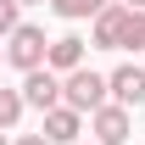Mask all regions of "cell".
Masks as SVG:
<instances>
[{
  "label": "cell",
  "mask_w": 145,
  "mask_h": 145,
  "mask_svg": "<svg viewBox=\"0 0 145 145\" xmlns=\"http://www.w3.org/2000/svg\"><path fill=\"white\" fill-rule=\"evenodd\" d=\"M106 101H112L106 72H95V67H72V72H61V106H72V112H84V117H89V112L106 106Z\"/></svg>",
  "instance_id": "cell-1"
},
{
  "label": "cell",
  "mask_w": 145,
  "mask_h": 145,
  "mask_svg": "<svg viewBox=\"0 0 145 145\" xmlns=\"http://www.w3.org/2000/svg\"><path fill=\"white\" fill-rule=\"evenodd\" d=\"M45 50H50V39H45V28H34V22H17V28L6 34V61L17 72L45 67Z\"/></svg>",
  "instance_id": "cell-2"
},
{
  "label": "cell",
  "mask_w": 145,
  "mask_h": 145,
  "mask_svg": "<svg viewBox=\"0 0 145 145\" xmlns=\"http://www.w3.org/2000/svg\"><path fill=\"white\" fill-rule=\"evenodd\" d=\"M89 134H95V145H128V140H134V112L117 106V101L95 106L89 112Z\"/></svg>",
  "instance_id": "cell-3"
},
{
  "label": "cell",
  "mask_w": 145,
  "mask_h": 145,
  "mask_svg": "<svg viewBox=\"0 0 145 145\" xmlns=\"http://www.w3.org/2000/svg\"><path fill=\"white\" fill-rule=\"evenodd\" d=\"M22 106H39V112L61 106V72H50V67L22 72Z\"/></svg>",
  "instance_id": "cell-4"
},
{
  "label": "cell",
  "mask_w": 145,
  "mask_h": 145,
  "mask_svg": "<svg viewBox=\"0 0 145 145\" xmlns=\"http://www.w3.org/2000/svg\"><path fill=\"white\" fill-rule=\"evenodd\" d=\"M89 22H95L89 39L101 45V50H123V28H128V6H123V0H112L106 11H95Z\"/></svg>",
  "instance_id": "cell-5"
},
{
  "label": "cell",
  "mask_w": 145,
  "mask_h": 145,
  "mask_svg": "<svg viewBox=\"0 0 145 145\" xmlns=\"http://www.w3.org/2000/svg\"><path fill=\"white\" fill-rule=\"evenodd\" d=\"M106 89H112V101H117V106H140L145 101V67H134V61H128V67H117V72H106Z\"/></svg>",
  "instance_id": "cell-6"
},
{
  "label": "cell",
  "mask_w": 145,
  "mask_h": 145,
  "mask_svg": "<svg viewBox=\"0 0 145 145\" xmlns=\"http://www.w3.org/2000/svg\"><path fill=\"white\" fill-rule=\"evenodd\" d=\"M39 134H45L50 145H78V134H84V112H72V106H50Z\"/></svg>",
  "instance_id": "cell-7"
},
{
  "label": "cell",
  "mask_w": 145,
  "mask_h": 145,
  "mask_svg": "<svg viewBox=\"0 0 145 145\" xmlns=\"http://www.w3.org/2000/svg\"><path fill=\"white\" fill-rule=\"evenodd\" d=\"M45 67H50V72H72V67H84V39H78V34L50 39V50H45Z\"/></svg>",
  "instance_id": "cell-8"
},
{
  "label": "cell",
  "mask_w": 145,
  "mask_h": 145,
  "mask_svg": "<svg viewBox=\"0 0 145 145\" xmlns=\"http://www.w3.org/2000/svg\"><path fill=\"white\" fill-rule=\"evenodd\" d=\"M112 0H50V11L56 17H67V22H84V17H95V11H106Z\"/></svg>",
  "instance_id": "cell-9"
},
{
  "label": "cell",
  "mask_w": 145,
  "mask_h": 145,
  "mask_svg": "<svg viewBox=\"0 0 145 145\" xmlns=\"http://www.w3.org/2000/svg\"><path fill=\"white\" fill-rule=\"evenodd\" d=\"M17 117H22V89L0 84V128H17Z\"/></svg>",
  "instance_id": "cell-10"
},
{
  "label": "cell",
  "mask_w": 145,
  "mask_h": 145,
  "mask_svg": "<svg viewBox=\"0 0 145 145\" xmlns=\"http://www.w3.org/2000/svg\"><path fill=\"white\" fill-rule=\"evenodd\" d=\"M123 50H145V11H128V28H123Z\"/></svg>",
  "instance_id": "cell-11"
},
{
  "label": "cell",
  "mask_w": 145,
  "mask_h": 145,
  "mask_svg": "<svg viewBox=\"0 0 145 145\" xmlns=\"http://www.w3.org/2000/svg\"><path fill=\"white\" fill-rule=\"evenodd\" d=\"M17 28V0H0V39Z\"/></svg>",
  "instance_id": "cell-12"
},
{
  "label": "cell",
  "mask_w": 145,
  "mask_h": 145,
  "mask_svg": "<svg viewBox=\"0 0 145 145\" xmlns=\"http://www.w3.org/2000/svg\"><path fill=\"white\" fill-rule=\"evenodd\" d=\"M11 145H50L45 134H22V140H11Z\"/></svg>",
  "instance_id": "cell-13"
},
{
  "label": "cell",
  "mask_w": 145,
  "mask_h": 145,
  "mask_svg": "<svg viewBox=\"0 0 145 145\" xmlns=\"http://www.w3.org/2000/svg\"><path fill=\"white\" fill-rule=\"evenodd\" d=\"M123 6H128V11H145V0H123Z\"/></svg>",
  "instance_id": "cell-14"
},
{
  "label": "cell",
  "mask_w": 145,
  "mask_h": 145,
  "mask_svg": "<svg viewBox=\"0 0 145 145\" xmlns=\"http://www.w3.org/2000/svg\"><path fill=\"white\" fill-rule=\"evenodd\" d=\"M17 6H45V0H17Z\"/></svg>",
  "instance_id": "cell-15"
},
{
  "label": "cell",
  "mask_w": 145,
  "mask_h": 145,
  "mask_svg": "<svg viewBox=\"0 0 145 145\" xmlns=\"http://www.w3.org/2000/svg\"><path fill=\"white\" fill-rule=\"evenodd\" d=\"M0 61H6V45H0Z\"/></svg>",
  "instance_id": "cell-16"
},
{
  "label": "cell",
  "mask_w": 145,
  "mask_h": 145,
  "mask_svg": "<svg viewBox=\"0 0 145 145\" xmlns=\"http://www.w3.org/2000/svg\"><path fill=\"white\" fill-rule=\"evenodd\" d=\"M0 145H11V140H6V134H0Z\"/></svg>",
  "instance_id": "cell-17"
},
{
  "label": "cell",
  "mask_w": 145,
  "mask_h": 145,
  "mask_svg": "<svg viewBox=\"0 0 145 145\" xmlns=\"http://www.w3.org/2000/svg\"><path fill=\"white\" fill-rule=\"evenodd\" d=\"M89 145H95V140H89Z\"/></svg>",
  "instance_id": "cell-18"
}]
</instances>
